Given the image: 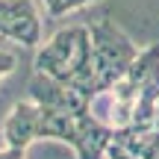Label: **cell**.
Returning <instances> with one entry per match:
<instances>
[{
	"label": "cell",
	"mask_w": 159,
	"mask_h": 159,
	"mask_svg": "<svg viewBox=\"0 0 159 159\" xmlns=\"http://www.w3.org/2000/svg\"><path fill=\"white\" fill-rule=\"evenodd\" d=\"M35 71L47 74L65 85H74L91 100L97 97V80H94V47H91V30L89 27H71L59 30L44 47L35 53Z\"/></svg>",
	"instance_id": "cell-1"
},
{
	"label": "cell",
	"mask_w": 159,
	"mask_h": 159,
	"mask_svg": "<svg viewBox=\"0 0 159 159\" xmlns=\"http://www.w3.org/2000/svg\"><path fill=\"white\" fill-rule=\"evenodd\" d=\"M39 139H56L74 148L77 159H103L106 148L115 142V127L100 121L94 112H65V109L41 106Z\"/></svg>",
	"instance_id": "cell-2"
},
{
	"label": "cell",
	"mask_w": 159,
	"mask_h": 159,
	"mask_svg": "<svg viewBox=\"0 0 159 159\" xmlns=\"http://www.w3.org/2000/svg\"><path fill=\"white\" fill-rule=\"evenodd\" d=\"M91 47H94V80H97V94L109 91L121 77L130 71V65L136 62L139 50L130 39L124 35V30L115 21L103 18V21L91 24Z\"/></svg>",
	"instance_id": "cell-3"
},
{
	"label": "cell",
	"mask_w": 159,
	"mask_h": 159,
	"mask_svg": "<svg viewBox=\"0 0 159 159\" xmlns=\"http://www.w3.org/2000/svg\"><path fill=\"white\" fill-rule=\"evenodd\" d=\"M0 35L21 47H39L44 39L41 15L33 0H0Z\"/></svg>",
	"instance_id": "cell-4"
},
{
	"label": "cell",
	"mask_w": 159,
	"mask_h": 159,
	"mask_svg": "<svg viewBox=\"0 0 159 159\" xmlns=\"http://www.w3.org/2000/svg\"><path fill=\"white\" fill-rule=\"evenodd\" d=\"M30 97H33L39 106H50V109H65V112H91V97L83 94L74 85H65L59 80L47 77V74H39L35 71L33 83H30Z\"/></svg>",
	"instance_id": "cell-5"
},
{
	"label": "cell",
	"mask_w": 159,
	"mask_h": 159,
	"mask_svg": "<svg viewBox=\"0 0 159 159\" xmlns=\"http://www.w3.org/2000/svg\"><path fill=\"white\" fill-rule=\"evenodd\" d=\"M39 118H41V106L35 100L15 103L3 121V142L12 148H30L39 139Z\"/></svg>",
	"instance_id": "cell-6"
},
{
	"label": "cell",
	"mask_w": 159,
	"mask_h": 159,
	"mask_svg": "<svg viewBox=\"0 0 159 159\" xmlns=\"http://www.w3.org/2000/svg\"><path fill=\"white\" fill-rule=\"evenodd\" d=\"M94 3H100V0H41V6L50 18H62L68 12L85 9V6H94Z\"/></svg>",
	"instance_id": "cell-7"
},
{
	"label": "cell",
	"mask_w": 159,
	"mask_h": 159,
	"mask_svg": "<svg viewBox=\"0 0 159 159\" xmlns=\"http://www.w3.org/2000/svg\"><path fill=\"white\" fill-rule=\"evenodd\" d=\"M15 68H18V59H15V53H9V50H0V83H3V80L9 77Z\"/></svg>",
	"instance_id": "cell-8"
},
{
	"label": "cell",
	"mask_w": 159,
	"mask_h": 159,
	"mask_svg": "<svg viewBox=\"0 0 159 159\" xmlns=\"http://www.w3.org/2000/svg\"><path fill=\"white\" fill-rule=\"evenodd\" d=\"M106 159H136V156H133L130 150L124 148V144L112 142V144H109V148H106Z\"/></svg>",
	"instance_id": "cell-9"
},
{
	"label": "cell",
	"mask_w": 159,
	"mask_h": 159,
	"mask_svg": "<svg viewBox=\"0 0 159 159\" xmlns=\"http://www.w3.org/2000/svg\"><path fill=\"white\" fill-rule=\"evenodd\" d=\"M27 156V148H12L6 144V150H0V159H24Z\"/></svg>",
	"instance_id": "cell-10"
},
{
	"label": "cell",
	"mask_w": 159,
	"mask_h": 159,
	"mask_svg": "<svg viewBox=\"0 0 159 159\" xmlns=\"http://www.w3.org/2000/svg\"><path fill=\"white\" fill-rule=\"evenodd\" d=\"M156 130H159V109H156Z\"/></svg>",
	"instance_id": "cell-11"
},
{
	"label": "cell",
	"mask_w": 159,
	"mask_h": 159,
	"mask_svg": "<svg viewBox=\"0 0 159 159\" xmlns=\"http://www.w3.org/2000/svg\"><path fill=\"white\" fill-rule=\"evenodd\" d=\"M0 139H3V133H0Z\"/></svg>",
	"instance_id": "cell-12"
}]
</instances>
